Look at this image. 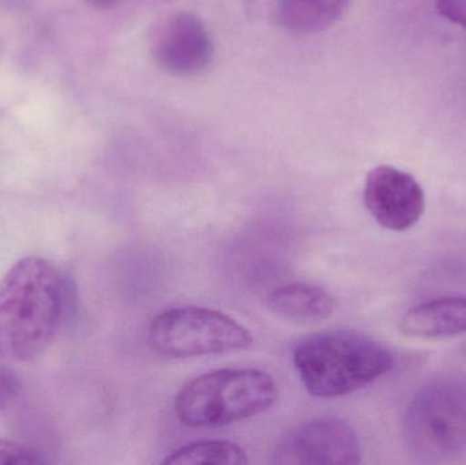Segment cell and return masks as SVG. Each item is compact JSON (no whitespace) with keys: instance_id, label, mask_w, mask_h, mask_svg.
<instances>
[{"instance_id":"6da1fadb","label":"cell","mask_w":466,"mask_h":465,"mask_svg":"<svg viewBox=\"0 0 466 465\" xmlns=\"http://www.w3.org/2000/svg\"><path fill=\"white\" fill-rule=\"evenodd\" d=\"M65 305L59 269L27 257L0 281V357L13 362L37 359L56 335Z\"/></svg>"},{"instance_id":"7a4b0ae2","label":"cell","mask_w":466,"mask_h":465,"mask_svg":"<svg viewBox=\"0 0 466 465\" xmlns=\"http://www.w3.org/2000/svg\"><path fill=\"white\" fill-rule=\"evenodd\" d=\"M393 352L380 341L353 330H325L303 339L293 365L315 398L334 399L358 392L390 373Z\"/></svg>"},{"instance_id":"3957f363","label":"cell","mask_w":466,"mask_h":465,"mask_svg":"<svg viewBox=\"0 0 466 465\" xmlns=\"http://www.w3.org/2000/svg\"><path fill=\"white\" fill-rule=\"evenodd\" d=\"M276 381L257 369H221L187 382L175 414L188 429H218L257 417L276 404Z\"/></svg>"},{"instance_id":"277c9868","label":"cell","mask_w":466,"mask_h":465,"mask_svg":"<svg viewBox=\"0 0 466 465\" xmlns=\"http://www.w3.org/2000/svg\"><path fill=\"white\" fill-rule=\"evenodd\" d=\"M402 439L420 461L440 463L466 452V379L445 376L413 393L402 415Z\"/></svg>"},{"instance_id":"5b68a950","label":"cell","mask_w":466,"mask_h":465,"mask_svg":"<svg viewBox=\"0 0 466 465\" xmlns=\"http://www.w3.org/2000/svg\"><path fill=\"white\" fill-rule=\"evenodd\" d=\"M150 347L174 359L227 354L249 349L252 333L232 317L198 306L174 308L150 322Z\"/></svg>"},{"instance_id":"8992f818","label":"cell","mask_w":466,"mask_h":465,"mask_svg":"<svg viewBox=\"0 0 466 465\" xmlns=\"http://www.w3.org/2000/svg\"><path fill=\"white\" fill-rule=\"evenodd\" d=\"M273 463L282 465H356L361 445L355 429L334 417L315 418L293 428L274 448Z\"/></svg>"},{"instance_id":"52a82bcc","label":"cell","mask_w":466,"mask_h":465,"mask_svg":"<svg viewBox=\"0 0 466 465\" xmlns=\"http://www.w3.org/2000/svg\"><path fill=\"white\" fill-rule=\"evenodd\" d=\"M149 46L156 63L172 76H196L213 59L212 38L204 22L183 11L164 15L153 25Z\"/></svg>"},{"instance_id":"ba28073f","label":"cell","mask_w":466,"mask_h":465,"mask_svg":"<svg viewBox=\"0 0 466 465\" xmlns=\"http://www.w3.org/2000/svg\"><path fill=\"white\" fill-rule=\"evenodd\" d=\"M364 205L380 227L404 232L420 221L426 210V194L412 175L380 166L367 175Z\"/></svg>"},{"instance_id":"9c48e42d","label":"cell","mask_w":466,"mask_h":465,"mask_svg":"<svg viewBox=\"0 0 466 465\" xmlns=\"http://www.w3.org/2000/svg\"><path fill=\"white\" fill-rule=\"evenodd\" d=\"M404 335L418 339H448L466 333V297L430 300L410 308L400 321Z\"/></svg>"},{"instance_id":"30bf717a","label":"cell","mask_w":466,"mask_h":465,"mask_svg":"<svg viewBox=\"0 0 466 465\" xmlns=\"http://www.w3.org/2000/svg\"><path fill=\"white\" fill-rule=\"evenodd\" d=\"M273 313L298 324L326 321L336 310V300L326 289L309 283H288L277 287L268 297Z\"/></svg>"},{"instance_id":"8fae6325","label":"cell","mask_w":466,"mask_h":465,"mask_svg":"<svg viewBox=\"0 0 466 465\" xmlns=\"http://www.w3.org/2000/svg\"><path fill=\"white\" fill-rule=\"evenodd\" d=\"M350 0H282L285 25L299 33H318L341 16Z\"/></svg>"},{"instance_id":"7c38bea8","label":"cell","mask_w":466,"mask_h":465,"mask_svg":"<svg viewBox=\"0 0 466 465\" xmlns=\"http://www.w3.org/2000/svg\"><path fill=\"white\" fill-rule=\"evenodd\" d=\"M166 465H246V450L226 440H204L177 448L166 460Z\"/></svg>"},{"instance_id":"4fadbf2b","label":"cell","mask_w":466,"mask_h":465,"mask_svg":"<svg viewBox=\"0 0 466 465\" xmlns=\"http://www.w3.org/2000/svg\"><path fill=\"white\" fill-rule=\"evenodd\" d=\"M44 460L27 448L0 440V464H43Z\"/></svg>"},{"instance_id":"5bb4252c","label":"cell","mask_w":466,"mask_h":465,"mask_svg":"<svg viewBox=\"0 0 466 465\" xmlns=\"http://www.w3.org/2000/svg\"><path fill=\"white\" fill-rule=\"evenodd\" d=\"M437 7L445 18L466 29V0H438Z\"/></svg>"},{"instance_id":"9a60e30c","label":"cell","mask_w":466,"mask_h":465,"mask_svg":"<svg viewBox=\"0 0 466 465\" xmlns=\"http://www.w3.org/2000/svg\"><path fill=\"white\" fill-rule=\"evenodd\" d=\"M86 2L92 5L93 7L111 8L114 7L116 3H119L120 0H86Z\"/></svg>"}]
</instances>
